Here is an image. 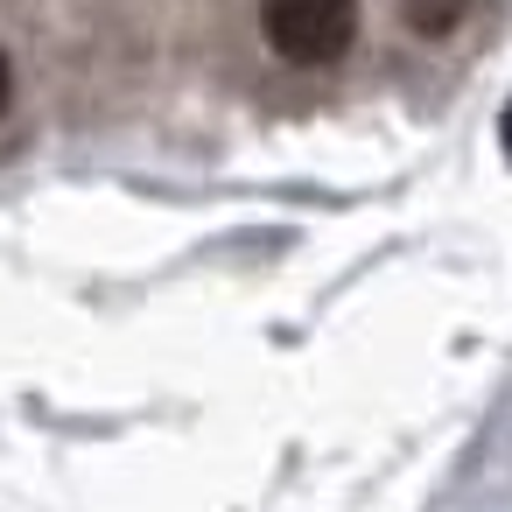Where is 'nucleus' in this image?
Returning a JSON list of instances; mask_svg holds the SVG:
<instances>
[{
    "mask_svg": "<svg viewBox=\"0 0 512 512\" xmlns=\"http://www.w3.org/2000/svg\"><path fill=\"white\" fill-rule=\"evenodd\" d=\"M260 50L295 78H330L358 57L365 36V0H253Z\"/></svg>",
    "mask_w": 512,
    "mask_h": 512,
    "instance_id": "1",
    "label": "nucleus"
},
{
    "mask_svg": "<svg viewBox=\"0 0 512 512\" xmlns=\"http://www.w3.org/2000/svg\"><path fill=\"white\" fill-rule=\"evenodd\" d=\"M8 99H15V71H8V57H0V113H8Z\"/></svg>",
    "mask_w": 512,
    "mask_h": 512,
    "instance_id": "2",
    "label": "nucleus"
},
{
    "mask_svg": "<svg viewBox=\"0 0 512 512\" xmlns=\"http://www.w3.org/2000/svg\"><path fill=\"white\" fill-rule=\"evenodd\" d=\"M505 155H512V113H505Z\"/></svg>",
    "mask_w": 512,
    "mask_h": 512,
    "instance_id": "3",
    "label": "nucleus"
}]
</instances>
